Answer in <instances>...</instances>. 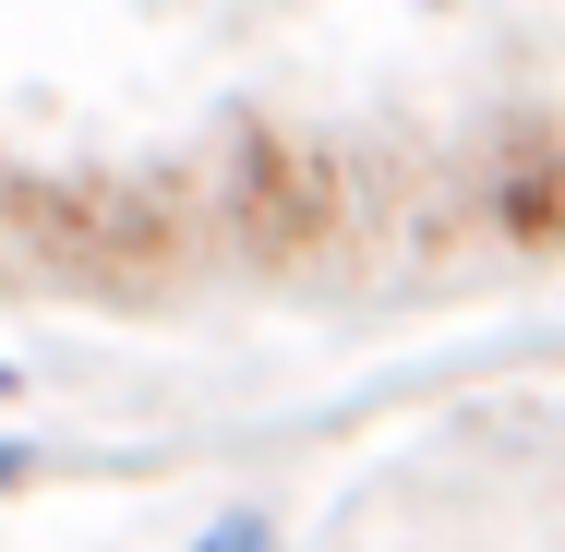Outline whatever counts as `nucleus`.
<instances>
[{
	"mask_svg": "<svg viewBox=\"0 0 565 552\" xmlns=\"http://www.w3.org/2000/svg\"><path fill=\"white\" fill-rule=\"evenodd\" d=\"M326 181H313V156L301 144H277V132H241V181H228V205H241V240L265 252V240H301V205H313Z\"/></svg>",
	"mask_w": 565,
	"mask_h": 552,
	"instance_id": "f257e3e1",
	"label": "nucleus"
},
{
	"mask_svg": "<svg viewBox=\"0 0 565 552\" xmlns=\"http://www.w3.org/2000/svg\"><path fill=\"white\" fill-rule=\"evenodd\" d=\"M0 397H24V372H12V360H0Z\"/></svg>",
	"mask_w": 565,
	"mask_h": 552,
	"instance_id": "20e7f679",
	"label": "nucleus"
},
{
	"mask_svg": "<svg viewBox=\"0 0 565 552\" xmlns=\"http://www.w3.org/2000/svg\"><path fill=\"white\" fill-rule=\"evenodd\" d=\"M24 468H36V444H12V433H0V493H12Z\"/></svg>",
	"mask_w": 565,
	"mask_h": 552,
	"instance_id": "7ed1b4c3",
	"label": "nucleus"
},
{
	"mask_svg": "<svg viewBox=\"0 0 565 552\" xmlns=\"http://www.w3.org/2000/svg\"><path fill=\"white\" fill-rule=\"evenodd\" d=\"M193 552H277V517H265V505H228V517L193 529Z\"/></svg>",
	"mask_w": 565,
	"mask_h": 552,
	"instance_id": "f03ea898",
	"label": "nucleus"
}]
</instances>
